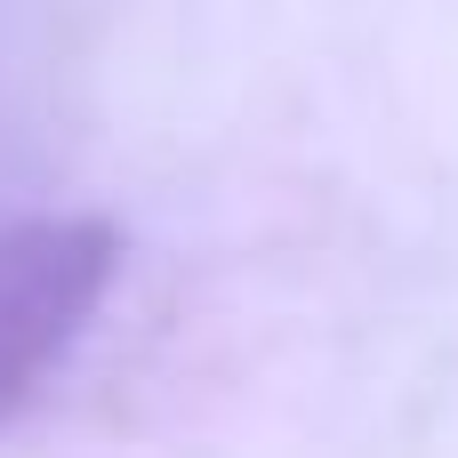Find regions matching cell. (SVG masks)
Wrapping results in <instances>:
<instances>
[{
  "mask_svg": "<svg viewBox=\"0 0 458 458\" xmlns=\"http://www.w3.org/2000/svg\"><path fill=\"white\" fill-rule=\"evenodd\" d=\"M121 233L105 217H24L0 233V427L40 394L64 346L89 330Z\"/></svg>",
  "mask_w": 458,
  "mask_h": 458,
  "instance_id": "cell-1",
  "label": "cell"
}]
</instances>
